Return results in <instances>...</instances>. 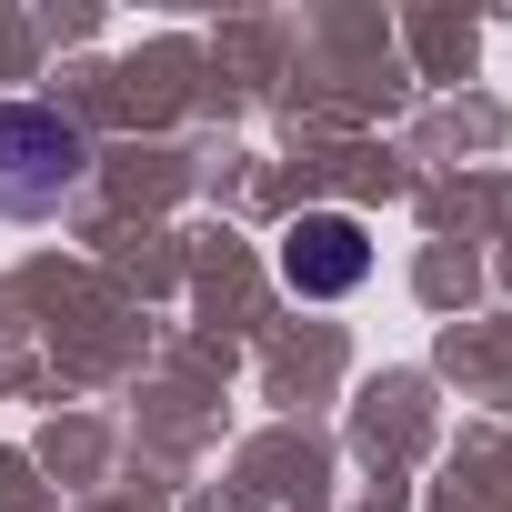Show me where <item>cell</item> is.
Returning <instances> with one entry per match:
<instances>
[{
    "mask_svg": "<svg viewBox=\"0 0 512 512\" xmlns=\"http://www.w3.org/2000/svg\"><path fill=\"white\" fill-rule=\"evenodd\" d=\"M81 181H91L81 121H61V111H41V101H0V211H11V221H41V211H61Z\"/></svg>",
    "mask_w": 512,
    "mask_h": 512,
    "instance_id": "1",
    "label": "cell"
},
{
    "mask_svg": "<svg viewBox=\"0 0 512 512\" xmlns=\"http://www.w3.org/2000/svg\"><path fill=\"white\" fill-rule=\"evenodd\" d=\"M362 272H372V241H362L352 211H302V221L282 231V282H292V292L322 302V292H352Z\"/></svg>",
    "mask_w": 512,
    "mask_h": 512,
    "instance_id": "2",
    "label": "cell"
}]
</instances>
